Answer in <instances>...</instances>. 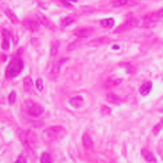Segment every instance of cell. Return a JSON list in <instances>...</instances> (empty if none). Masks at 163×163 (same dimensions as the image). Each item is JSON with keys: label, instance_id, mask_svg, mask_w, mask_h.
Here are the masks:
<instances>
[{"label": "cell", "instance_id": "6da1fadb", "mask_svg": "<svg viewBox=\"0 0 163 163\" xmlns=\"http://www.w3.org/2000/svg\"><path fill=\"white\" fill-rule=\"evenodd\" d=\"M23 69V62L19 57H15L12 59L7 67L5 76L7 79H13L16 78Z\"/></svg>", "mask_w": 163, "mask_h": 163}, {"label": "cell", "instance_id": "7a4b0ae2", "mask_svg": "<svg viewBox=\"0 0 163 163\" xmlns=\"http://www.w3.org/2000/svg\"><path fill=\"white\" fill-rule=\"evenodd\" d=\"M66 134L65 129L60 126H54L47 128L43 132V137L48 142H54L63 138Z\"/></svg>", "mask_w": 163, "mask_h": 163}, {"label": "cell", "instance_id": "3957f363", "mask_svg": "<svg viewBox=\"0 0 163 163\" xmlns=\"http://www.w3.org/2000/svg\"><path fill=\"white\" fill-rule=\"evenodd\" d=\"M23 110L29 116L39 117L44 112V107L34 102L33 100H26L23 102Z\"/></svg>", "mask_w": 163, "mask_h": 163}, {"label": "cell", "instance_id": "277c9868", "mask_svg": "<svg viewBox=\"0 0 163 163\" xmlns=\"http://www.w3.org/2000/svg\"><path fill=\"white\" fill-rule=\"evenodd\" d=\"M137 25H138V21H137L135 18H130L128 21H126L123 25L118 27V28L115 30V34H119V33H122V32L127 31V30H129L135 27Z\"/></svg>", "mask_w": 163, "mask_h": 163}, {"label": "cell", "instance_id": "5b68a950", "mask_svg": "<svg viewBox=\"0 0 163 163\" xmlns=\"http://www.w3.org/2000/svg\"><path fill=\"white\" fill-rule=\"evenodd\" d=\"M23 25L30 32H36L40 29V23L38 21L25 19L23 21Z\"/></svg>", "mask_w": 163, "mask_h": 163}, {"label": "cell", "instance_id": "8992f818", "mask_svg": "<svg viewBox=\"0 0 163 163\" xmlns=\"http://www.w3.org/2000/svg\"><path fill=\"white\" fill-rule=\"evenodd\" d=\"M37 18H38V22L42 24V26H44L45 27L48 28L49 30H55L56 29V27L54 25V23H52L51 21L49 20V18L45 17L44 14L41 13H38L37 14Z\"/></svg>", "mask_w": 163, "mask_h": 163}, {"label": "cell", "instance_id": "52a82bcc", "mask_svg": "<svg viewBox=\"0 0 163 163\" xmlns=\"http://www.w3.org/2000/svg\"><path fill=\"white\" fill-rule=\"evenodd\" d=\"M94 31V30L92 27H88V28H78L74 31V35L77 38H87L88 35L92 34Z\"/></svg>", "mask_w": 163, "mask_h": 163}, {"label": "cell", "instance_id": "ba28073f", "mask_svg": "<svg viewBox=\"0 0 163 163\" xmlns=\"http://www.w3.org/2000/svg\"><path fill=\"white\" fill-rule=\"evenodd\" d=\"M110 39L107 37H99V38L94 39L88 42V46H89L91 47H97V46H100L108 43Z\"/></svg>", "mask_w": 163, "mask_h": 163}, {"label": "cell", "instance_id": "9c48e42d", "mask_svg": "<svg viewBox=\"0 0 163 163\" xmlns=\"http://www.w3.org/2000/svg\"><path fill=\"white\" fill-rule=\"evenodd\" d=\"M68 59L67 58H65V59H60L57 62L55 65L54 66L53 69L51 70V76L54 78H57L58 77L59 74H60V67L62 66L63 64L65 63V62L67 61Z\"/></svg>", "mask_w": 163, "mask_h": 163}, {"label": "cell", "instance_id": "30bf717a", "mask_svg": "<svg viewBox=\"0 0 163 163\" xmlns=\"http://www.w3.org/2000/svg\"><path fill=\"white\" fill-rule=\"evenodd\" d=\"M10 36L11 34L7 29L2 30V48L4 50H8L10 48Z\"/></svg>", "mask_w": 163, "mask_h": 163}, {"label": "cell", "instance_id": "8fae6325", "mask_svg": "<svg viewBox=\"0 0 163 163\" xmlns=\"http://www.w3.org/2000/svg\"><path fill=\"white\" fill-rule=\"evenodd\" d=\"M69 104L74 108H81L84 104V98L81 96H75L69 100Z\"/></svg>", "mask_w": 163, "mask_h": 163}, {"label": "cell", "instance_id": "7c38bea8", "mask_svg": "<svg viewBox=\"0 0 163 163\" xmlns=\"http://www.w3.org/2000/svg\"><path fill=\"white\" fill-rule=\"evenodd\" d=\"M152 82H146V83L143 84L142 86L139 89V92H140L141 95H143V96H146L150 94V91H151L152 89Z\"/></svg>", "mask_w": 163, "mask_h": 163}, {"label": "cell", "instance_id": "4fadbf2b", "mask_svg": "<svg viewBox=\"0 0 163 163\" xmlns=\"http://www.w3.org/2000/svg\"><path fill=\"white\" fill-rule=\"evenodd\" d=\"M23 87H24V91L27 93H29L30 91H33L34 88V83L32 81L30 77H26L23 80Z\"/></svg>", "mask_w": 163, "mask_h": 163}, {"label": "cell", "instance_id": "5bb4252c", "mask_svg": "<svg viewBox=\"0 0 163 163\" xmlns=\"http://www.w3.org/2000/svg\"><path fill=\"white\" fill-rule=\"evenodd\" d=\"M142 155L144 158L149 162H154L156 161V158L154 155V154L152 152L149 151L147 149H142Z\"/></svg>", "mask_w": 163, "mask_h": 163}, {"label": "cell", "instance_id": "9a60e30c", "mask_svg": "<svg viewBox=\"0 0 163 163\" xmlns=\"http://www.w3.org/2000/svg\"><path fill=\"white\" fill-rule=\"evenodd\" d=\"M107 102L114 105H119L121 102L120 97L114 93H108L107 94Z\"/></svg>", "mask_w": 163, "mask_h": 163}, {"label": "cell", "instance_id": "2e32d148", "mask_svg": "<svg viewBox=\"0 0 163 163\" xmlns=\"http://www.w3.org/2000/svg\"><path fill=\"white\" fill-rule=\"evenodd\" d=\"M82 142L85 148L92 149L93 147V142H92V138L88 134H85L82 136Z\"/></svg>", "mask_w": 163, "mask_h": 163}, {"label": "cell", "instance_id": "e0dca14e", "mask_svg": "<svg viewBox=\"0 0 163 163\" xmlns=\"http://www.w3.org/2000/svg\"><path fill=\"white\" fill-rule=\"evenodd\" d=\"M5 14H6V15H7V18H9L10 20H11V22L13 24L17 25V24L19 23V20H18V17H17V15H16L11 10H10V9L6 10Z\"/></svg>", "mask_w": 163, "mask_h": 163}, {"label": "cell", "instance_id": "ac0fdd59", "mask_svg": "<svg viewBox=\"0 0 163 163\" xmlns=\"http://www.w3.org/2000/svg\"><path fill=\"white\" fill-rule=\"evenodd\" d=\"M121 82H122V79L118 78H110L107 81L106 84H105V86L107 88H111V87L115 86L119 83H121Z\"/></svg>", "mask_w": 163, "mask_h": 163}, {"label": "cell", "instance_id": "d6986e66", "mask_svg": "<svg viewBox=\"0 0 163 163\" xmlns=\"http://www.w3.org/2000/svg\"><path fill=\"white\" fill-rule=\"evenodd\" d=\"M101 25L105 28H112L115 26V20L112 18H104L101 20Z\"/></svg>", "mask_w": 163, "mask_h": 163}, {"label": "cell", "instance_id": "ffe728a7", "mask_svg": "<svg viewBox=\"0 0 163 163\" xmlns=\"http://www.w3.org/2000/svg\"><path fill=\"white\" fill-rule=\"evenodd\" d=\"M59 46H60V42L59 41H55L53 44H52V46L50 48V54L52 56H55L58 51Z\"/></svg>", "mask_w": 163, "mask_h": 163}, {"label": "cell", "instance_id": "44dd1931", "mask_svg": "<svg viewBox=\"0 0 163 163\" xmlns=\"http://www.w3.org/2000/svg\"><path fill=\"white\" fill-rule=\"evenodd\" d=\"M73 22V18H71V17H66V18H64V19L61 21V23H60V27H61L62 29H65V27H68V26L70 25V24H72Z\"/></svg>", "mask_w": 163, "mask_h": 163}, {"label": "cell", "instance_id": "7402d4cb", "mask_svg": "<svg viewBox=\"0 0 163 163\" xmlns=\"http://www.w3.org/2000/svg\"><path fill=\"white\" fill-rule=\"evenodd\" d=\"M81 43L80 41H75V42H72V43H70L69 45L68 46L67 50L68 51H72V50H75L76 49H78L80 46H81Z\"/></svg>", "mask_w": 163, "mask_h": 163}, {"label": "cell", "instance_id": "603a6c76", "mask_svg": "<svg viewBox=\"0 0 163 163\" xmlns=\"http://www.w3.org/2000/svg\"><path fill=\"white\" fill-rule=\"evenodd\" d=\"M41 163H52V158L48 153H43L41 156Z\"/></svg>", "mask_w": 163, "mask_h": 163}, {"label": "cell", "instance_id": "cb8c5ba5", "mask_svg": "<svg viewBox=\"0 0 163 163\" xmlns=\"http://www.w3.org/2000/svg\"><path fill=\"white\" fill-rule=\"evenodd\" d=\"M128 0H115L114 2H112L113 7H120L125 6L128 3Z\"/></svg>", "mask_w": 163, "mask_h": 163}, {"label": "cell", "instance_id": "d4e9b609", "mask_svg": "<svg viewBox=\"0 0 163 163\" xmlns=\"http://www.w3.org/2000/svg\"><path fill=\"white\" fill-rule=\"evenodd\" d=\"M162 126H163L162 122H159V123H158V124L155 125V126H154V128H153V129H152L153 134H155V135H157V134H158L159 132L161 131V128H162Z\"/></svg>", "mask_w": 163, "mask_h": 163}, {"label": "cell", "instance_id": "484cf974", "mask_svg": "<svg viewBox=\"0 0 163 163\" xmlns=\"http://www.w3.org/2000/svg\"><path fill=\"white\" fill-rule=\"evenodd\" d=\"M16 93L15 91H12L11 92V94H9V96H8V101H9V103L11 105H13L14 102H15L16 101Z\"/></svg>", "mask_w": 163, "mask_h": 163}, {"label": "cell", "instance_id": "4316f807", "mask_svg": "<svg viewBox=\"0 0 163 163\" xmlns=\"http://www.w3.org/2000/svg\"><path fill=\"white\" fill-rule=\"evenodd\" d=\"M43 80L42 78H38L36 81V87L39 91H42L43 90Z\"/></svg>", "mask_w": 163, "mask_h": 163}, {"label": "cell", "instance_id": "83f0119b", "mask_svg": "<svg viewBox=\"0 0 163 163\" xmlns=\"http://www.w3.org/2000/svg\"><path fill=\"white\" fill-rule=\"evenodd\" d=\"M101 113L104 116L108 115V114L111 113V109L107 107H102V110H101Z\"/></svg>", "mask_w": 163, "mask_h": 163}, {"label": "cell", "instance_id": "f1b7e54d", "mask_svg": "<svg viewBox=\"0 0 163 163\" xmlns=\"http://www.w3.org/2000/svg\"><path fill=\"white\" fill-rule=\"evenodd\" d=\"M14 163H26V159L24 156L21 155V156L18 157V158L17 159V161Z\"/></svg>", "mask_w": 163, "mask_h": 163}, {"label": "cell", "instance_id": "f546056e", "mask_svg": "<svg viewBox=\"0 0 163 163\" xmlns=\"http://www.w3.org/2000/svg\"><path fill=\"white\" fill-rule=\"evenodd\" d=\"M63 2H64V4H65L67 7H69H69H72V6L70 4V2H69L68 0H63Z\"/></svg>", "mask_w": 163, "mask_h": 163}, {"label": "cell", "instance_id": "4dcf8cb0", "mask_svg": "<svg viewBox=\"0 0 163 163\" xmlns=\"http://www.w3.org/2000/svg\"><path fill=\"white\" fill-rule=\"evenodd\" d=\"M68 1H71V2H76V1H77V0H68Z\"/></svg>", "mask_w": 163, "mask_h": 163}]
</instances>
